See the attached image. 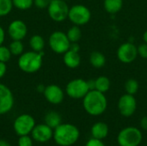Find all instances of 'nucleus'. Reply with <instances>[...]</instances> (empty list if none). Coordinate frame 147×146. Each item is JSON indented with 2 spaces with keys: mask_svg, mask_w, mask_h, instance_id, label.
<instances>
[{
  "mask_svg": "<svg viewBox=\"0 0 147 146\" xmlns=\"http://www.w3.org/2000/svg\"><path fill=\"white\" fill-rule=\"evenodd\" d=\"M83 106L89 114L92 116H98L106 111L108 101L104 93L96 89L90 90L83 98Z\"/></svg>",
  "mask_w": 147,
  "mask_h": 146,
  "instance_id": "f257e3e1",
  "label": "nucleus"
},
{
  "mask_svg": "<svg viewBox=\"0 0 147 146\" xmlns=\"http://www.w3.org/2000/svg\"><path fill=\"white\" fill-rule=\"evenodd\" d=\"M80 136L78 128L69 123L60 124L53 130L55 143L59 146H71L77 143Z\"/></svg>",
  "mask_w": 147,
  "mask_h": 146,
  "instance_id": "f03ea898",
  "label": "nucleus"
},
{
  "mask_svg": "<svg viewBox=\"0 0 147 146\" xmlns=\"http://www.w3.org/2000/svg\"><path fill=\"white\" fill-rule=\"evenodd\" d=\"M43 55V51L40 52L29 51L22 53L18 59V67L23 72L34 73L41 68Z\"/></svg>",
  "mask_w": 147,
  "mask_h": 146,
  "instance_id": "7ed1b4c3",
  "label": "nucleus"
},
{
  "mask_svg": "<svg viewBox=\"0 0 147 146\" xmlns=\"http://www.w3.org/2000/svg\"><path fill=\"white\" fill-rule=\"evenodd\" d=\"M142 141V133L137 127L128 126L122 129L117 137L120 146H139Z\"/></svg>",
  "mask_w": 147,
  "mask_h": 146,
  "instance_id": "20e7f679",
  "label": "nucleus"
},
{
  "mask_svg": "<svg viewBox=\"0 0 147 146\" xmlns=\"http://www.w3.org/2000/svg\"><path fill=\"white\" fill-rule=\"evenodd\" d=\"M35 126L34 117L28 114H22L16 118L13 123V128L17 136H24L31 134Z\"/></svg>",
  "mask_w": 147,
  "mask_h": 146,
  "instance_id": "39448f33",
  "label": "nucleus"
},
{
  "mask_svg": "<svg viewBox=\"0 0 147 146\" xmlns=\"http://www.w3.org/2000/svg\"><path fill=\"white\" fill-rule=\"evenodd\" d=\"M49 46L54 52L58 54H64L70 48L71 41L67 34L61 31H55L51 34L48 40Z\"/></svg>",
  "mask_w": 147,
  "mask_h": 146,
  "instance_id": "423d86ee",
  "label": "nucleus"
},
{
  "mask_svg": "<svg viewBox=\"0 0 147 146\" xmlns=\"http://www.w3.org/2000/svg\"><path fill=\"white\" fill-rule=\"evenodd\" d=\"M68 18L74 25L82 26L90 22L91 18V12L85 5L76 4L70 8Z\"/></svg>",
  "mask_w": 147,
  "mask_h": 146,
  "instance_id": "0eeeda50",
  "label": "nucleus"
},
{
  "mask_svg": "<svg viewBox=\"0 0 147 146\" xmlns=\"http://www.w3.org/2000/svg\"><path fill=\"white\" fill-rule=\"evenodd\" d=\"M70 8L64 0H52L47 7L50 18L57 22H61L68 18Z\"/></svg>",
  "mask_w": 147,
  "mask_h": 146,
  "instance_id": "6e6552de",
  "label": "nucleus"
},
{
  "mask_svg": "<svg viewBox=\"0 0 147 146\" xmlns=\"http://www.w3.org/2000/svg\"><path fill=\"white\" fill-rule=\"evenodd\" d=\"M89 91L90 89L87 81L82 78H77L70 81L65 87L67 96L72 99H83Z\"/></svg>",
  "mask_w": 147,
  "mask_h": 146,
  "instance_id": "1a4fd4ad",
  "label": "nucleus"
},
{
  "mask_svg": "<svg viewBox=\"0 0 147 146\" xmlns=\"http://www.w3.org/2000/svg\"><path fill=\"white\" fill-rule=\"evenodd\" d=\"M138 55L137 46L130 42L123 43L117 50V58L124 64H130L134 62Z\"/></svg>",
  "mask_w": 147,
  "mask_h": 146,
  "instance_id": "9d476101",
  "label": "nucleus"
},
{
  "mask_svg": "<svg viewBox=\"0 0 147 146\" xmlns=\"http://www.w3.org/2000/svg\"><path fill=\"white\" fill-rule=\"evenodd\" d=\"M137 108V102L133 95L125 94L121 96L118 102V109L120 114L124 117L132 116Z\"/></svg>",
  "mask_w": 147,
  "mask_h": 146,
  "instance_id": "9b49d317",
  "label": "nucleus"
},
{
  "mask_svg": "<svg viewBox=\"0 0 147 146\" xmlns=\"http://www.w3.org/2000/svg\"><path fill=\"white\" fill-rule=\"evenodd\" d=\"M14 106V96L11 90L0 83V115L8 114Z\"/></svg>",
  "mask_w": 147,
  "mask_h": 146,
  "instance_id": "f8f14e48",
  "label": "nucleus"
},
{
  "mask_svg": "<svg viewBox=\"0 0 147 146\" xmlns=\"http://www.w3.org/2000/svg\"><path fill=\"white\" fill-rule=\"evenodd\" d=\"M32 139L38 143H47L53 137V129L48 126L47 124L35 125L32 133Z\"/></svg>",
  "mask_w": 147,
  "mask_h": 146,
  "instance_id": "ddd939ff",
  "label": "nucleus"
},
{
  "mask_svg": "<svg viewBox=\"0 0 147 146\" xmlns=\"http://www.w3.org/2000/svg\"><path fill=\"white\" fill-rule=\"evenodd\" d=\"M28 34V27L22 20L12 21L8 27V34L12 40H22Z\"/></svg>",
  "mask_w": 147,
  "mask_h": 146,
  "instance_id": "4468645a",
  "label": "nucleus"
},
{
  "mask_svg": "<svg viewBox=\"0 0 147 146\" xmlns=\"http://www.w3.org/2000/svg\"><path fill=\"white\" fill-rule=\"evenodd\" d=\"M43 94L46 100L53 105L60 104L63 102L65 96L63 89L56 84H50L47 86Z\"/></svg>",
  "mask_w": 147,
  "mask_h": 146,
  "instance_id": "2eb2a0df",
  "label": "nucleus"
},
{
  "mask_svg": "<svg viewBox=\"0 0 147 146\" xmlns=\"http://www.w3.org/2000/svg\"><path fill=\"white\" fill-rule=\"evenodd\" d=\"M63 61L65 65L71 69H75L80 65L81 63V57L78 52H74L71 50H68L64 53Z\"/></svg>",
  "mask_w": 147,
  "mask_h": 146,
  "instance_id": "dca6fc26",
  "label": "nucleus"
},
{
  "mask_svg": "<svg viewBox=\"0 0 147 146\" xmlns=\"http://www.w3.org/2000/svg\"><path fill=\"white\" fill-rule=\"evenodd\" d=\"M92 137L97 139H103L109 134V126L104 122H96L91 128Z\"/></svg>",
  "mask_w": 147,
  "mask_h": 146,
  "instance_id": "f3484780",
  "label": "nucleus"
},
{
  "mask_svg": "<svg viewBox=\"0 0 147 146\" xmlns=\"http://www.w3.org/2000/svg\"><path fill=\"white\" fill-rule=\"evenodd\" d=\"M45 124H47L48 126H50L52 129H55L57 126H59L62 122V118L60 114L58 112L55 111H50L46 114L44 117Z\"/></svg>",
  "mask_w": 147,
  "mask_h": 146,
  "instance_id": "a211bd4d",
  "label": "nucleus"
},
{
  "mask_svg": "<svg viewBox=\"0 0 147 146\" xmlns=\"http://www.w3.org/2000/svg\"><path fill=\"white\" fill-rule=\"evenodd\" d=\"M90 63L95 68H102L106 64V58L100 52H92L90 55Z\"/></svg>",
  "mask_w": 147,
  "mask_h": 146,
  "instance_id": "6ab92c4d",
  "label": "nucleus"
},
{
  "mask_svg": "<svg viewBox=\"0 0 147 146\" xmlns=\"http://www.w3.org/2000/svg\"><path fill=\"white\" fill-rule=\"evenodd\" d=\"M123 5L122 0H104L103 7L105 10L110 14H115L119 12Z\"/></svg>",
  "mask_w": 147,
  "mask_h": 146,
  "instance_id": "aec40b11",
  "label": "nucleus"
},
{
  "mask_svg": "<svg viewBox=\"0 0 147 146\" xmlns=\"http://www.w3.org/2000/svg\"><path fill=\"white\" fill-rule=\"evenodd\" d=\"M29 46L32 51H34L37 52H42L45 46V40L40 35L34 34L29 40Z\"/></svg>",
  "mask_w": 147,
  "mask_h": 146,
  "instance_id": "412c9836",
  "label": "nucleus"
},
{
  "mask_svg": "<svg viewBox=\"0 0 147 146\" xmlns=\"http://www.w3.org/2000/svg\"><path fill=\"white\" fill-rule=\"evenodd\" d=\"M96 82V90L106 93L110 89V81L109 79L105 76H100L96 79H95Z\"/></svg>",
  "mask_w": 147,
  "mask_h": 146,
  "instance_id": "4be33fe9",
  "label": "nucleus"
},
{
  "mask_svg": "<svg viewBox=\"0 0 147 146\" xmlns=\"http://www.w3.org/2000/svg\"><path fill=\"white\" fill-rule=\"evenodd\" d=\"M66 34L71 42H78L82 37L81 29L79 28V26H77V25H74L71 28H70Z\"/></svg>",
  "mask_w": 147,
  "mask_h": 146,
  "instance_id": "5701e85b",
  "label": "nucleus"
},
{
  "mask_svg": "<svg viewBox=\"0 0 147 146\" xmlns=\"http://www.w3.org/2000/svg\"><path fill=\"white\" fill-rule=\"evenodd\" d=\"M139 88H140V84H139L138 81L134 78L128 79L125 83V90H126L127 94L134 96L138 92Z\"/></svg>",
  "mask_w": 147,
  "mask_h": 146,
  "instance_id": "b1692460",
  "label": "nucleus"
},
{
  "mask_svg": "<svg viewBox=\"0 0 147 146\" xmlns=\"http://www.w3.org/2000/svg\"><path fill=\"white\" fill-rule=\"evenodd\" d=\"M9 48L11 52V54L15 56H20L24 50L23 44L21 40H12V42L9 44Z\"/></svg>",
  "mask_w": 147,
  "mask_h": 146,
  "instance_id": "393cba45",
  "label": "nucleus"
},
{
  "mask_svg": "<svg viewBox=\"0 0 147 146\" xmlns=\"http://www.w3.org/2000/svg\"><path fill=\"white\" fill-rule=\"evenodd\" d=\"M12 0H0V17L9 15L12 10Z\"/></svg>",
  "mask_w": 147,
  "mask_h": 146,
  "instance_id": "a878e982",
  "label": "nucleus"
},
{
  "mask_svg": "<svg viewBox=\"0 0 147 146\" xmlns=\"http://www.w3.org/2000/svg\"><path fill=\"white\" fill-rule=\"evenodd\" d=\"M13 6L21 10H26L32 7L34 0H12Z\"/></svg>",
  "mask_w": 147,
  "mask_h": 146,
  "instance_id": "bb28decb",
  "label": "nucleus"
},
{
  "mask_svg": "<svg viewBox=\"0 0 147 146\" xmlns=\"http://www.w3.org/2000/svg\"><path fill=\"white\" fill-rule=\"evenodd\" d=\"M11 56L12 54L9 47L4 46L3 45L0 46V61L1 62L7 63L10 59Z\"/></svg>",
  "mask_w": 147,
  "mask_h": 146,
  "instance_id": "cd10ccee",
  "label": "nucleus"
},
{
  "mask_svg": "<svg viewBox=\"0 0 147 146\" xmlns=\"http://www.w3.org/2000/svg\"><path fill=\"white\" fill-rule=\"evenodd\" d=\"M17 145L18 146H33V139L28 135L20 136L17 141Z\"/></svg>",
  "mask_w": 147,
  "mask_h": 146,
  "instance_id": "c85d7f7f",
  "label": "nucleus"
},
{
  "mask_svg": "<svg viewBox=\"0 0 147 146\" xmlns=\"http://www.w3.org/2000/svg\"><path fill=\"white\" fill-rule=\"evenodd\" d=\"M52 0H34V5L39 9H47Z\"/></svg>",
  "mask_w": 147,
  "mask_h": 146,
  "instance_id": "c756f323",
  "label": "nucleus"
},
{
  "mask_svg": "<svg viewBox=\"0 0 147 146\" xmlns=\"http://www.w3.org/2000/svg\"><path fill=\"white\" fill-rule=\"evenodd\" d=\"M137 48H138V54L141 58L147 59V43H143L140 45Z\"/></svg>",
  "mask_w": 147,
  "mask_h": 146,
  "instance_id": "7c9ffc66",
  "label": "nucleus"
},
{
  "mask_svg": "<svg viewBox=\"0 0 147 146\" xmlns=\"http://www.w3.org/2000/svg\"><path fill=\"white\" fill-rule=\"evenodd\" d=\"M85 146H105V145L103 144V142L101 139L92 138L90 140H88Z\"/></svg>",
  "mask_w": 147,
  "mask_h": 146,
  "instance_id": "2f4dec72",
  "label": "nucleus"
},
{
  "mask_svg": "<svg viewBox=\"0 0 147 146\" xmlns=\"http://www.w3.org/2000/svg\"><path fill=\"white\" fill-rule=\"evenodd\" d=\"M6 71H7L6 63H3V62H1L0 61V79L5 75Z\"/></svg>",
  "mask_w": 147,
  "mask_h": 146,
  "instance_id": "473e14b6",
  "label": "nucleus"
},
{
  "mask_svg": "<svg viewBox=\"0 0 147 146\" xmlns=\"http://www.w3.org/2000/svg\"><path fill=\"white\" fill-rule=\"evenodd\" d=\"M70 50L71 51H74V52H79V49H80V46L78 44V42H71V45H70Z\"/></svg>",
  "mask_w": 147,
  "mask_h": 146,
  "instance_id": "72a5a7b5",
  "label": "nucleus"
},
{
  "mask_svg": "<svg viewBox=\"0 0 147 146\" xmlns=\"http://www.w3.org/2000/svg\"><path fill=\"white\" fill-rule=\"evenodd\" d=\"M4 39H5V32H4V29L3 28V27L0 26V46L3 45Z\"/></svg>",
  "mask_w": 147,
  "mask_h": 146,
  "instance_id": "f704fd0d",
  "label": "nucleus"
},
{
  "mask_svg": "<svg viewBox=\"0 0 147 146\" xmlns=\"http://www.w3.org/2000/svg\"><path fill=\"white\" fill-rule=\"evenodd\" d=\"M140 126L141 127L145 130V131H147V116H145L141 119L140 120Z\"/></svg>",
  "mask_w": 147,
  "mask_h": 146,
  "instance_id": "c9c22d12",
  "label": "nucleus"
},
{
  "mask_svg": "<svg viewBox=\"0 0 147 146\" xmlns=\"http://www.w3.org/2000/svg\"><path fill=\"white\" fill-rule=\"evenodd\" d=\"M87 83H88V86H89L90 90H94L96 89V82H95V79H90V80L87 81Z\"/></svg>",
  "mask_w": 147,
  "mask_h": 146,
  "instance_id": "e433bc0d",
  "label": "nucleus"
},
{
  "mask_svg": "<svg viewBox=\"0 0 147 146\" xmlns=\"http://www.w3.org/2000/svg\"><path fill=\"white\" fill-rule=\"evenodd\" d=\"M45 86L44 85H42V84H40V85H38L37 86V91L38 92H44V90H45Z\"/></svg>",
  "mask_w": 147,
  "mask_h": 146,
  "instance_id": "4c0bfd02",
  "label": "nucleus"
},
{
  "mask_svg": "<svg viewBox=\"0 0 147 146\" xmlns=\"http://www.w3.org/2000/svg\"><path fill=\"white\" fill-rule=\"evenodd\" d=\"M0 146H10V145H9V144L6 140H4V139H0Z\"/></svg>",
  "mask_w": 147,
  "mask_h": 146,
  "instance_id": "58836bf2",
  "label": "nucleus"
},
{
  "mask_svg": "<svg viewBox=\"0 0 147 146\" xmlns=\"http://www.w3.org/2000/svg\"><path fill=\"white\" fill-rule=\"evenodd\" d=\"M143 40H144V42L145 43H147V30L144 33V34H143Z\"/></svg>",
  "mask_w": 147,
  "mask_h": 146,
  "instance_id": "ea45409f",
  "label": "nucleus"
},
{
  "mask_svg": "<svg viewBox=\"0 0 147 146\" xmlns=\"http://www.w3.org/2000/svg\"><path fill=\"white\" fill-rule=\"evenodd\" d=\"M64 1H67V0H64Z\"/></svg>",
  "mask_w": 147,
  "mask_h": 146,
  "instance_id": "a19ab883",
  "label": "nucleus"
}]
</instances>
